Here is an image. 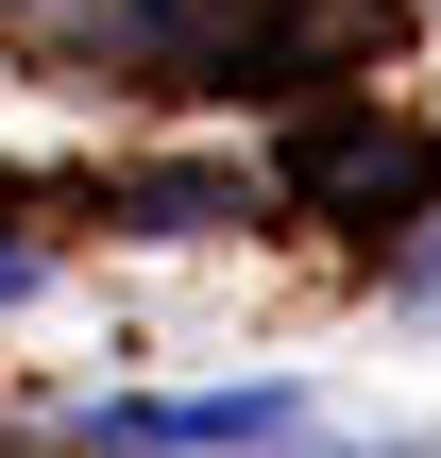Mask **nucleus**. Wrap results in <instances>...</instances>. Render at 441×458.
Segmentation results:
<instances>
[{
    "label": "nucleus",
    "mask_w": 441,
    "mask_h": 458,
    "mask_svg": "<svg viewBox=\"0 0 441 458\" xmlns=\"http://www.w3.org/2000/svg\"><path fill=\"white\" fill-rule=\"evenodd\" d=\"M323 408L289 391V374H255V391H170V408H85V442L102 458H221V442H306Z\"/></svg>",
    "instance_id": "1"
},
{
    "label": "nucleus",
    "mask_w": 441,
    "mask_h": 458,
    "mask_svg": "<svg viewBox=\"0 0 441 458\" xmlns=\"http://www.w3.org/2000/svg\"><path fill=\"white\" fill-rule=\"evenodd\" d=\"M34 289H51V255H34V238H0V306H34Z\"/></svg>",
    "instance_id": "2"
}]
</instances>
